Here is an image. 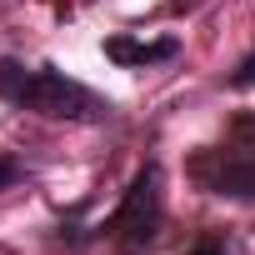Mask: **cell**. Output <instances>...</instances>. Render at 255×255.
Listing matches in <instances>:
<instances>
[{
	"mask_svg": "<svg viewBox=\"0 0 255 255\" xmlns=\"http://www.w3.org/2000/svg\"><path fill=\"white\" fill-rule=\"evenodd\" d=\"M160 220H165V200H160V165L155 160H145L140 170H135V180L125 185V195H120V205H115V215L100 225L125 255H145L150 245H155V235H160Z\"/></svg>",
	"mask_w": 255,
	"mask_h": 255,
	"instance_id": "2",
	"label": "cell"
},
{
	"mask_svg": "<svg viewBox=\"0 0 255 255\" xmlns=\"http://www.w3.org/2000/svg\"><path fill=\"white\" fill-rule=\"evenodd\" d=\"M190 175L225 200H255V155L245 145H225V150H200L190 160Z\"/></svg>",
	"mask_w": 255,
	"mask_h": 255,
	"instance_id": "3",
	"label": "cell"
},
{
	"mask_svg": "<svg viewBox=\"0 0 255 255\" xmlns=\"http://www.w3.org/2000/svg\"><path fill=\"white\" fill-rule=\"evenodd\" d=\"M180 55V40L165 35V40H130V35H110L105 40V60L125 65V70H140V65H160V60H175Z\"/></svg>",
	"mask_w": 255,
	"mask_h": 255,
	"instance_id": "4",
	"label": "cell"
},
{
	"mask_svg": "<svg viewBox=\"0 0 255 255\" xmlns=\"http://www.w3.org/2000/svg\"><path fill=\"white\" fill-rule=\"evenodd\" d=\"M225 85H230V90H250V85H255V55H245V60H240V70H235Z\"/></svg>",
	"mask_w": 255,
	"mask_h": 255,
	"instance_id": "5",
	"label": "cell"
},
{
	"mask_svg": "<svg viewBox=\"0 0 255 255\" xmlns=\"http://www.w3.org/2000/svg\"><path fill=\"white\" fill-rule=\"evenodd\" d=\"M185 255H225V250H220L215 240H205V245H195V250H185Z\"/></svg>",
	"mask_w": 255,
	"mask_h": 255,
	"instance_id": "7",
	"label": "cell"
},
{
	"mask_svg": "<svg viewBox=\"0 0 255 255\" xmlns=\"http://www.w3.org/2000/svg\"><path fill=\"white\" fill-rule=\"evenodd\" d=\"M15 180H25V165H20V160H10V155H0V190L15 185Z\"/></svg>",
	"mask_w": 255,
	"mask_h": 255,
	"instance_id": "6",
	"label": "cell"
},
{
	"mask_svg": "<svg viewBox=\"0 0 255 255\" xmlns=\"http://www.w3.org/2000/svg\"><path fill=\"white\" fill-rule=\"evenodd\" d=\"M0 100H10L15 110H35L45 120H110V100L95 95L90 85L70 80L55 65H20V60H0Z\"/></svg>",
	"mask_w": 255,
	"mask_h": 255,
	"instance_id": "1",
	"label": "cell"
}]
</instances>
